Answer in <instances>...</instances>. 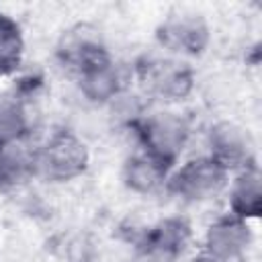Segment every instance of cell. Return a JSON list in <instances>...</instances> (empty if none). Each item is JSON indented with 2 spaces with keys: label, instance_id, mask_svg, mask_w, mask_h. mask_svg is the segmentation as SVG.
Listing matches in <instances>:
<instances>
[{
  "label": "cell",
  "instance_id": "cell-1",
  "mask_svg": "<svg viewBox=\"0 0 262 262\" xmlns=\"http://www.w3.org/2000/svg\"><path fill=\"white\" fill-rule=\"evenodd\" d=\"M223 184V170L215 162H190L186 168H182L174 180L172 190L178 194H186L188 199H203Z\"/></svg>",
  "mask_w": 262,
  "mask_h": 262
},
{
  "label": "cell",
  "instance_id": "cell-2",
  "mask_svg": "<svg viewBox=\"0 0 262 262\" xmlns=\"http://www.w3.org/2000/svg\"><path fill=\"white\" fill-rule=\"evenodd\" d=\"M84 160L86 156L82 145L68 135H59L45 147L41 166L55 178H68L84 168Z\"/></svg>",
  "mask_w": 262,
  "mask_h": 262
},
{
  "label": "cell",
  "instance_id": "cell-3",
  "mask_svg": "<svg viewBox=\"0 0 262 262\" xmlns=\"http://www.w3.org/2000/svg\"><path fill=\"white\" fill-rule=\"evenodd\" d=\"M145 141L151 145L158 158H170L180 149L184 141V125L176 117L162 115L147 123Z\"/></svg>",
  "mask_w": 262,
  "mask_h": 262
},
{
  "label": "cell",
  "instance_id": "cell-4",
  "mask_svg": "<svg viewBox=\"0 0 262 262\" xmlns=\"http://www.w3.org/2000/svg\"><path fill=\"white\" fill-rule=\"evenodd\" d=\"M205 27L194 18L172 20L164 27L162 39L172 47H182L184 51H199L205 43Z\"/></svg>",
  "mask_w": 262,
  "mask_h": 262
},
{
  "label": "cell",
  "instance_id": "cell-5",
  "mask_svg": "<svg viewBox=\"0 0 262 262\" xmlns=\"http://www.w3.org/2000/svg\"><path fill=\"white\" fill-rule=\"evenodd\" d=\"M209 244H211V250L215 252V256L233 258L235 250L244 244V227L237 223H231V221L211 227Z\"/></svg>",
  "mask_w": 262,
  "mask_h": 262
},
{
  "label": "cell",
  "instance_id": "cell-6",
  "mask_svg": "<svg viewBox=\"0 0 262 262\" xmlns=\"http://www.w3.org/2000/svg\"><path fill=\"white\" fill-rule=\"evenodd\" d=\"M211 143L217 151V156L225 162H237L244 156V141L239 137V133L231 127V125H223L217 127L211 135Z\"/></svg>",
  "mask_w": 262,
  "mask_h": 262
},
{
  "label": "cell",
  "instance_id": "cell-7",
  "mask_svg": "<svg viewBox=\"0 0 262 262\" xmlns=\"http://www.w3.org/2000/svg\"><path fill=\"white\" fill-rule=\"evenodd\" d=\"M20 53V39L18 29L6 20L0 18V72H8L18 63Z\"/></svg>",
  "mask_w": 262,
  "mask_h": 262
},
{
  "label": "cell",
  "instance_id": "cell-8",
  "mask_svg": "<svg viewBox=\"0 0 262 262\" xmlns=\"http://www.w3.org/2000/svg\"><path fill=\"white\" fill-rule=\"evenodd\" d=\"M154 84L166 96H182L188 88V74L176 68H168V63H160L154 76Z\"/></svg>",
  "mask_w": 262,
  "mask_h": 262
},
{
  "label": "cell",
  "instance_id": "cell-9",
  "mask_svg": "<svg viewBox=\"0 0 262 262\" xmlns=\"http://www.w3.org/2000/svg\"><path fill=\"white\" fill-rule=\"evenodd\" d=\"M160 168L154 160H147V158H137V160H131L129 162V168H127V178H129V184H133L135 188H141V190H147L151 188L154 184H158L160 180Z\"/></svg>",
  "mask_w": 262,
  "mask_h": 262
},
{
  "label": "cell",
  "instance_id": "cell-10",
  "mask_svg": "<svg viewBox=\"0 0 262 262\" xmlns=\"http://www.w3.org/2000/svg\"><path fill=\"white\" fill-rule=\"evenodd\" d=\"M25 170H27V160L20 149L8 145L0 151V180L2 182H16Z\"/></svg>",
  "mask_w": 262,
  "mask_h": 262
},
{
  "label": "cell",
  "instance_id": "cell-11",
  "mask_svg": "<svg viewBox=\"0 0 262 262\" xmlns=\"http://www.w3.org/2000/svg\"><path fill=\"white\" fill-rule=\"evenodd\" d=\"M23 129V115L16 106L4 102L0 104V137L8 139L12 135H18V131Z\"/></svg>",
  "mask_w": 262,
  "mask_h": 262
}]
</instances>
